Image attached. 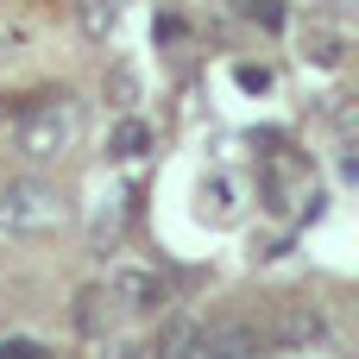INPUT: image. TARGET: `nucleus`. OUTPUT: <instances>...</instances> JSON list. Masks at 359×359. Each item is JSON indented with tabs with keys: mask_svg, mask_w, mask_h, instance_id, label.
<instances>
[{
	"mask_svg": "<svg viewBox=\"0 0 359 359\" xmlns=\"http://www.w3.org/2000/svg\"><path fill=\"white\" fill-rule=\"evenodd\" d=\"M76 133H82L76 101H69V95H38V101L19 114V126H13V145H19L32 164H50V158H63V151L76 145Z\"/></svg>",
	"mask_w": 359,
	"mask_h": 359,
	"instance_id": "obj_1",
	"label": "nucleus"
},
{
	"mask_svg": "<svg viewBox=\"0 0 359 359\" xmlns=\"http://www.w3.org/2000/svg\"><path fill=\"white\" fill-rule=\"evenodd\" d=\"M63 196H57V183H44V177H13V183H0V233L6 240H38V233H50V227H63Z\"/></svg>",
	"mask_w": 359,
	"mask_h": 359,
	"instance_id": "obj_2",
	"label": "nucleus"
},
{
	"mask_svg": "<svg viewBox=\"0 0 359 359\" xmlns=\"http://www.w3.org/2000/svg\"><path fill=\"white\" fill-rule=\"evenodd\" d=\"M107 297H114L126 316H164L170 284H164L151 265H114V271H107Z\"/></svg>",
	"mask_w": 359,
	"mask_h": 359,
	"instance_id": "obj_3",
	"label": "nucleus"
},
{
	"mask_svg": "<svg viewBox=\"0 0 359 359\" xmlns=\"http://www.w3.org/2000/svg\"><path fill=\"white\" fill-rule=\"evenodd\" d=\"M183 359H259V334H252L246 322H221V328L196 334Z\"/></svg>",
	"mask_w": 359,
	"mask_h": 359,
	"instance_id": "obj_4",
	"label": "nucleus"
},
{
	"mask_svg": "<svg viewBox=\"0 0 359 359\" xmlns=\"http://www.w3.org/2000/svg\"><path fill=\"white\" fill-rule=\"evenodd\" d=\"M107 303H114V297H107V284H101V290H82V303H76V328L101 341V334H107V322H114V316H107Z\"/></svg>",
	"mask_w": 359,
	"mask_h": 359,
	"instance_id": "obj_5",
	"label": "nucleus"
},
{
	"mask_svg": "<svg viewBox=\"0 0 359 359\" xmlns=\"http://www.w3.org/2000/svg\"><path fill=\"white\" fill-rule=\"evenodd\" d=\"M76 19H82V32L101 44V38L120 25V6H114V0H76Z\"/></svg>",
	"mask_w": 359,
	"mask_h": 359,
	"instance_id": "obj_6",
	"label": "nucleus"
},
{
	"mask_svg": "<svg viewBox=\"0 0 359 359\" xmlns=\"http://www.w3.org/2000/svg\"><path fill=\"white\" fill-rule=\"evenodd\" d=\"M284 334H290V341H309V334H322V316L303 309V303H290V309H284Z\"/></svg>",
	"mask_w": 359,
	"mask_h": 359,
	"instance_id": "obj_7",
	"label": "nucleus"
},
{
	"mask_svg": "<svg viewBox=\"0 0 359 359\" xmlns=\"http://www.w3.org/2000/svg\"><path fill=\"white\" fill-rule=\"evenodd\" d=\"M145 151V126L139 120H120V133H114V158H139Z\"/></svg>",
	"mask_w": 359,
	"mask_h": 359,
	"instance_id": "obj_8",
	"label": "nucleus"
},
{
	"mask_svg": "<svg viewBox=\"0 0 359 359\" xmlns=\"http://www.w3.org/2000/svg\"><path fill=\"white\" fill-rule=\"evenodd\" d=\"M0 359H50L38 341H25V334H13V341H0Z\"/></svg>",
	"mask_w": 359,
	"mask_h": 359,
	"instance_id": "obj_9",
	"label": "nucleus"
}]
</instances>
